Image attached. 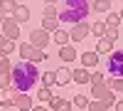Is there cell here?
<instances>
[{
    "label": "cell",
    "instance_id": "cell-1",
    "mask_svg": "<svg viewBox=\"0 0 123 111\" xmlns=\"http://www.w3.org/2000/svg\"><path fill=\"white\" fill-rule=\"evenodd\" d=\"M37 82H39L37 64L22 62V59H20L17 64H12V72H10V89H15V94H27Z\"/></svg>",
    "mask_w": 123,
    "mask_h": 111
},
{
    "label": "cell",
    "instance_id": "cell-2",
    "mask_svg": "<svg viewBox=\"0 0 123 111\" xmlns=\"http://www.w3.org/2000/svg\"><path fill=\"white\" fill-rule=\"evenodd\" d=\"M89 13H91L89 0H67L62 13H57V20H62L67 25H79V22H86Z\"/></svg>",
    "mask_w": 123,
    "mask_h": 111
},
{
    "label": "cell",
    "instance_id": "cell-3",
    "mask_svg": "<svg viewBox=\"0 0 123 111\" xmlns=\"http://www.w3.org/2000/svg\"><path fill=\"white\" fill-rule=\"evenodd\" d=\"M106 69H108V77H113V79H123V49H113V52L108 54Z\"/></svg>",
    "mask_w": 123,
    "mask_h": 111
},
{
    "label": "cell",
    "instance_id": "cell-4",
    "mask_svg": "<svg viewBox=\"0 0 123 111\" xmlns=\"http://www.w3.org/2000/svg\"><path fill=\"white\" fill-rule=\"evenodd\" d=\"M20 57H22V62L37 64V62H44V59H47V52H44V49L32 47L30 42H22V45H20Z\"/></svg>",
    "mask_w": 123,
    "mask_h": 111
},
{
    "label": "cell",
    "instance_id": "cell-5",
    "mask_svg": "<svg viewBox=\"0 0 123 111\" xmlns=\"http://www.w3.org/2000/svg\"><path fill=\"white\" fill-rule=\"evenodd\" d=\"M0 25H3V35H5V39H7V42H15V39H20V25H17L10 15H7Z\"/></svg>",
    "mask_w": 123,
    "mask_h": 111
},
{
    "label": "cell",
    "instance_id": "cell-6",
    "mask_svg": "<svg viewBox=\"0 0 123 111\" xmlns=\"http://www.w3.org/2000/svg\"><path fill=\"white\" fill-rule=\"evenodd\" d=\"M30 45L37 47V49H44V47L49 45V35L44 32L42 27H35L32 32H30Z\"/></svg>",
    "mask_w": 123,
    "mask_h": 111
},
{
    "label": "cell",
    "instance_id": "cell-7",
    "mask_svg": "<svg viewBox=\"0 0 123 111\" xmlns=\"http://www.w3.org/2000/svg\"><path fill=\"white\" fill-rule=\"evenodd\" d=\"M91 32H89V22H79L71 27V32H69V39H74V42H81V39H86Z\"/></svg>",
    "mask_w": 123,
    "mask_h": 111
},
{
    "label": "cell",
    "instance_id": "cell-8",
    "mask_svg": "<svg viewBox=\"0 0 123 111\" xmlns=\"http://www.w3.org/2000/svg\"><path fill=\"white\" fill-rule=\"evenodd\" d=\"M47 109H49V111H71V104L67 101L64 96H52V99L47 101Z\"/></svg>",
    "mask_w": 123,
    "mask_h": 111
},
{
    "label": "cell",
    "instance_id": "cell-9",
    "mask_svg": "<svg viewBox=\"0 0 123 111\" xmlns=\"http://www.w3.org/2000/svg\"><path fill=\"white\" fill-rule=\"evenodd\" d=\"M12 106L17 109V111H30L35 106V101L30 99L27 94H15V99H12Z\"/></svg>",
    "mask_w": 123,
    "mask_h": 111
},
{
    "label": "cell",
    "instance_id": "cell-10",
    "mask_svg": "<svg viewBox=\"0 0 123 111\" xmlns=\"http://www.w3.org/2000/svg\"><path fill=\"white\" fill-rule=\"evenodd\" d=\"M69 82H71V69H69V67H59V69H54V84L67 86Z\"/></svg>",
    "mask_w": 123,
    "mask_h": 111
},
{
    "label": "cell",
    "instance_id": "cell-11",
    "mask_svg": "<svg viewBox=\"0 0 123 111\" xmlns=\"http://www.w3.org/2000/svg\"><path fill=\"white\" fill-rule=\"evenodd\" d=\"M10 17H12L17 25H22V22H27V20H30V10H27L25 5H20V3H17V5H15V10L10 13Z\"/></svg>",
    "mask_w": 123,
    "mask_h": 111
},
{
    "label": "cell",
    "instance_id": "cell-12",
    "mask_svg": "<svg viewBox=\"0 0 123 111\" xmlns=\"http://www.w3.org/2000/svg\"><path fill=\"white\" fill-rule=\"evenodd\" d=\"M59 59H62V62H74V59H76V47L74 45L59 47Z\"/></svg>",
    "mask_w": 123,
    "mask_h": 111
},
{
    "label": "cell",
    "instance_id": "cell-13",
    "mask_svg": "<svg viewBox=\"0 0 123 111\" xmlns=\"http://www.w3.org/2000/svg\"><path fill=\"white\" fill-rule=\"evenodd\" d=\"M106 94H108L106 84H94V86H91V101H104Z\"/></svg>",
    "mask_w": 123,
    "mask_h": 111
},
{
    "label": "cell",
    "instance_id": "cell-14",
    "mask_svg": "<svg viewBox=\"0 0 123 111\" xmlns=\"http://www.w3.org/2000/svg\"><path fill=\"white\" fill-rule=\"evenodd\" d=\"M96 64H98V54L96 52H84V54H81V67H84V69H91Z\"/></svg>",
    "mask_w": 123,
    "mask_h": 111
},
{
    "label": "cell",
    "instance_id": "cell-15",
    "mask_svg": "<svg viewBox=\"0 0 123 111\" xmlns=\"http://www.w3.org/2000/svg\"><path fill=\"white\" fill-rule=\"evenodd\" d=\"M71 82H76V84H89V69L84 67H79L71 72Z\"/></svg>",
    "mask_w": 123,
    "mask_h": 111
},
{
    "label": "cell",
    "instance_id": "cell-16",
    "mask_svg": "<svg viewBox=\"0 0 123 111\" xmlns=\"http://www.w3.org/2000/svg\"><path fill=\"white\" fill-rule=\"evenodd\" d=\"M104 84L108 86V91H118V94H123V79H113V77H108V79H104Z\"/></svg>",
    "mask_w": 123,
    "mask_h": 111
},
{
    "label": "cell",
    "instance_id": "cell-17",
    "mask_svg": "<svg viewBox=\"0 0 123 111\" xmlns=\"http://www.w3.org/2000/svg\"><path fill=\"white\" fill-rule=\"evenodd\" d=\"M111 52H113V45H111L106 37H101L98 45H96V54H111Z\"/></svg>",
    "mask_w": 123,
    "mask_h": 111
},
{
    "label": "cell",
    "instance_id": "cell-18",
    "mask_svg": "<svg viewBox=\"0 0 123 111\" xmlns=\"http://www.w3.org/2000/svg\"><path fill=\"white\" fill-rule=\"evenodd\" d=\"M118 22H121V17H118V13H113V10H111V13L106 15V30H118Z\"/></svg>",
    "mask_w": 123,
    "mask_h": 111
},
{
    "label": "cell",
    "instance_id": "cell-19",
    "mask_svg": "<svg viewBox=\"0 0 123 111\" xmlns=\"http://www.w3.org/2000/svg\"><path fill=\"white\" fill-rule=\"evenodd\" d=\"M12 99H15L12 89H0V106H12Z\"/></svg>",
    "mask_w": 123,
    "mask_h": 111
},
{
    "label": "cell",
    "instance_id": "cell-20",
    "mask_svg": "<svg viewBox=\"0 0 123 111\" xmlns=\"http://www.w3.org/2000/svg\"><path fill=\"white\" fill-rule=\"evenodd\" d=\"M42 30L49 35V32H57L59 30V25H57V17H44L42 20Z\"/></svg>",
    "mask_w": 123,
    "mask_h": 111
},
{
    "label": "cell",
    "instance_id": "cell-21",
    "mask_svg": "<svg viewBox=\"0 0 123 111\" xmlns=\"http://www.w3.org/2000/svg\"><path fill=\"white\" fill-rule=\"evenodd\" d=\"M10 72H12V62L7 57H0V77H10Z\"/></svg>",
    "mask_w": 123,
    "mask_h": 111
},
{
    "label": "cell",
    "instance_id": "cell-22",
    "mask_svg": "<svg viewBox=\"0 0 123 111\" xmlns=\"http://www.w3.org/2000/svg\"><path fill=\"white\" fill-rule=\"evenodd\" d=\"M91 5H94V10H96V13H111V5H113V3H108V0H96V3H91Z\"/></svg>",
    "mask_w": 123,
    "mask_h": 111
},
{
    "label": "cell",
    "instance_id": "cell-23",
    "mask_svg": "<svg viewBox=\"0 0 123 111\" xmlns=\"http://www.w3.org/2000/svg\"><path fill=\"white\" fill-rule=\"evenodd\" d=\"M89 32H94V35L101 39V37L106 35V25H104V22H94V25H89Z\"/></svg>",
    "mask_w": 123,
    "mask_h": 111
},
{
    "label": "cell",
    "instance_id": "cell-24",
    "mask_svg": "<svg viewBox=\"0 0 123 111\" xmlns=\"http://www.w3.org/2000/svg\"><path fill=\"white\" fill-rule=\"evenodd\" d=\"M39 82H42V86L52 89V86H54V72H44V74H39Z\"/></svg>",
    "mask_w": 123,
    "mask_h": 111
},
{
    "label": "cell",
    "instance_id": "cell-25",
    "mask_svg": "<svg viewBox=\"0 0 123 111\" xmlns=\"http://www.w3.org/2000/svg\"><path fill=\"white\" fill-rule=\"evenodd\" d=\"M54 42L62 45V47L69 45V32H64V30H57V32H54Z\"/></svg>",
    "mask_w": 123,
    "mask_h": 111
},
{
    "label": "cell",
    "instance_id": "cell-26",
    "mask_svg": "<svg viewBox=\"0 0 123 111\" xmlns=\"http://www.w3.org/2000/svg\"><path fill=\"white\" fill-rule=\"evenodd\" d=\"M86 111H111L104 101H91L89 99V106H86Z\"/></svg>",
    "mask_w": 123,
    "mask_h": 111
},
{
    "label": "cell",
    "instance_id": "cell-27",
    "mask_svg": "<svg viewBox=\"0 0 123 111\" xmlns=\"http://www.w3.org/2000/svg\"><path fill=\"white\" fill-rule=\"evenodd\" d=\"M104 74H101V72H96V69H94V72H89V84L91 86H94V84H104Z\"/></svg>",
    "mask_w": 123,
    "mask_h": 111
},
{
    "label": "cell",
    "instance_id": "cell-28",
    "mask_svg": "<svg viewBox=\"0 0 123 111\" xmlns=\"http://www.w3.org/2000/svg\"><path fill=\"white\" fill-rule=\"evenodd\" d=\"M37 99H39V101H49V99H52V89L39 86V89H37Z\"/></svg>",
    "mask_w": 123,
    "mask_h": 111
},
{
    "label": "cell",
    "instance_id": "cell-29",
    "mask_svg": "<svg viewBox=\"0 0 123 111\" xmlns=\"http://www.w3.org/2000/svg\"><path fill=\"white\" fill-rule=\"evenodd\" d=\"M74 106H76V109H86V106H89V96H84V94L74 96Z\"/></svg>",
    "mask_w": 123,
    "mask_h": 111
},
{
    "label": "cell",
    "instance_id": "cell-30",
    "mask_svg": "<svg viewBox=\"0 0 123 111\" xmlns=\"http://www.w3.org/2000/svg\"><path fill=\"white\" fill-rule=\"evenodd\" d=\"M104 37L108 39L111 45H116V39H118V30H106V35H104Z\"/></svg>",
    "mask_w": 123,
    "mask_h": 111
},
{
    "label": "cell",
    "instance_id": "cell-31",
    "mask_svg": "<svg viewBox=\"0 0 123 111\" xmlns=\"http://www.w3.org/2000/svg\"><path fill=\"white\" fill-rule=\"evenodd\" d=\"M44 17H57V5H44Z\"/></svg>",
    "mask_w": 123,
    "mask_h": 111
},
{
    "label": "cell",
    "instance_id": "cell-32",
    "mask_svg": "<svg viewBox=\"0 0 123 111\" xmlns=\"http://www.w3.org/2000/svg\"><path fill=\"white\" fill-rule=\"evenodd\" d=\"M0 89H10V77H0Z\"/></svg>",
    "mask_w": 123,
    "mask_h": 111
},
{
    "label": "cell",
    "instance_id": "cell-33",
    "mask_svg": "<svg viewBox=\"0 0 123 111\" xmlns=\"http://www.w3.org/2000/svg\"><path fill=\"white\" fill-rule=\"evenodd\" d=\"M113 106H116V111H123V99H118V101H116Z\"/></svg>",
    "mask_w": 123,
    "mask_h": 111
},
{
    "label": "cell",
    "instance_id": "cell-34",
    "mask_svg": "<svg viewBox=\"0 0 123 111\" xmlns=\"http://www.w3.org/2000/svg\"><path fill=\"white\" fill-rule=\"evenodd\" d=\"M5 45H7V39H5V35H3V32H0V49H3Z\"/></svg>",
    "mask_w": 123,
    "mask_h": 111
},
{
    "label": "cell",
    "instance_id": "cell-35",
    "mask_svg": "<svg viewBox=\"0 0 123 111\" xmlns=\"http://www.w3.org/2000/svg\"><path fill=\"white\" fill-rule=\"evenodd\" d=\"M30 111H49V109H47V106H32Z\"/></svg>",
    "mask_w": 123,
    "mask_h": 111
},
{
    "label": "cell",
    "instance_id": "cell-36",
    "mask_svg": "<svg viewBox=\"0 0 123 111\" xmlns=\"http://www.w3.org/2000/svg\"><path fill=\"white\" fill-rule=\"evenodd\" d=\"M118 17H121V20H123V10H121V13H118Z\"/></svg>",
    "mask_w": 123,
    "mask_h": 111
}]
</instances>
